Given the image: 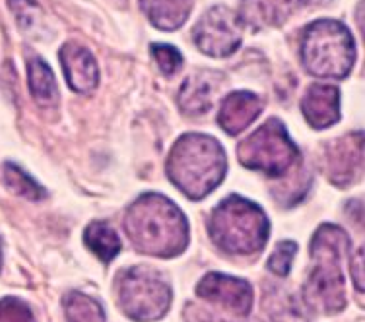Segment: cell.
Masks as SVG:
<instances>
[{
    "label": "cell",
    "instance_id": "3957f363",
    "mask_svg": "<svg viewBox=\"0 0 365 322\" xmlns=\"http://www.w3.org/2000/svg\"><path fill=\"white\" fill-rule=\"evenodd\" d=\"M350 241L340 227L324 224L317 229L311 243V274L305 284V301L319 313H338L346 305L342 256Z\"/></svg>",
    "mask_w": 365,
    "mask_h": 322
},
{
    "label": "cell",
    "instance_id": "44dd1931",
    "mask_svg": "<svg viewBox=\"0 0 365 322\" xmlns=\"http://www.w3.org/2000/svg\"><path fill=\"white\" fill-rule=\"evenodd\" d=\"M150 51H152L155 63H158V66L162 68V72L165 74V76H171V74H175V72L181 68L182 55L175 49V47H173V45L154 43V45L150 47Z\"/></svg>",
    "mask_w": 365,
    "mask_h": 322
},
{
    "label": "cell",
    "instance_id": "e0dca14e",
    "mask_svg": "<svg viewBox=\"0 0 365 322\" xmlns=\"http://www.w3.org/2000/svg\"><path fill=\"white\" fill-rule=\"evenodd\" d=\"M86 245L90 249L98 259H101L103 262H111L120 251V241L119 235L115 233L113 227H109L107 224H101V222H93V224L88 225V229L84 233Z\"/></svg>",
    "mask_w": 365,
    "mask_h": 322
},
{
    "label": "cell",
    "instance_id": "8fae6325",
    "mask_svg": "<svg viewBox=\"0 0 365 322\" xmlns=\"http://www.w3.org/2000/svg\"><path fill=\"white\" fill-rule=\"evenodd\" d=\"M63 72L68 82V88L78 93H90L98 88L99 71L98 63L90 51L76 43H66L58 53Z\"/></svg>",
    "mask_w": 365,
    "mask_h": 322
},
{
    "label": "cell",
    "instance_id": "9c48e42d",
    "mask_svg": "<svg viewBox=\"0 0 365 322\" xmlns=\"http://www.w3.org/2000/svg\"><path fill=\"white\" fill-rule=\"evenodd\" d=\"M197 295L208 301L218 303L239 316L247 315L253 305V289L245 280L220 272L206 274L197 286Z\"/></svg>",
    "mask_w": 365,
    "mask_h": 322
},
{
    "label": "cell",
    "instance_id": "2e32d148",
    "mask_svg": "<svg viewBox=\"0 0 365 322\" xmlns=\"http://www.w3.org/2000/svg\"><path fill=\"white\" fill-rule=\"evenodd\" d=\"M28 84L31 95L41 105H53L56 101V80L51 66L43 58H31L28 63Z\"/></svg>",
    "mask_w": 365,
    "mask_h": 322
},
{
    "label": "cell",
    "instance_id": "cb8c5ba5",
    "mask_svg": "<svg viewBox=\"0 0 365 322\" xmlns=\"http://www.w3.org/2000/svg\"><path fill=\"white\" fill-rule=\"evenodd\" d=\"M10 8H12V12H14L24 29L36 26V20L41 14L37 2H34V0H10Z\"/></svg>",
    "mask_w": 365,
    "mask_h": 322
},
{
    "label": "cell",
    "instance_id": "ba28073f",
    "mask_svg": "<svg viewBox=\"0 0 365 322\" xmlns=\"http://www.w3.org/2000/svg\"><path fill=\"white\" fill-rule=\"evenodd\" d=\"M195 43L204 55L230 56L243 41V18L227 6L206 10L192 29Z\"/></svg>",
    "mask_w": 365,
    "mask_h": 322
},
{
    "label": "cell",
    "instance_id": "83f0119b",
    "mask_svg": "<svg viewBox=\"0 0 365 322\" xmlns=\"http://www.w3.org/2000/svg\"><path fill=\"white\" fill-rule=\"evenodd\" d=\"M0 268H2V243H0Z\"/></svg>",
    "mask_w": 365,
    "mask_h": 322
},
{
    "label": "cell",
    "instance_id": "5bb4252c",
    "mask_svg": "<svg viewBox=\"0 0 365 322\" xmlns=\"http://www.w3.org/2000/svg\"><path fill=\"white\" fill-rule=\"evenodd\" d=\"M220 74L214 72H197L190 74L182 82L179 90V107L187 115H204L214 105V95L218 90V84L214 82Z\"/></svg>",
    "mask_w": 365,
    "mask_h": 322
},
{
    "label": "cell",
    "instance_id": "4fadbf2b",
    "mask_svg": "<svg viewBox=\"0 0 365 322\" xmlns=\"http://www.w3.org/2000/svg\"><path fill=\"white\" fill-rule=\"evenodd\" d=\"M262 111V99L251 91H233L222 103L218 123L224 128V133L235 134L243 133L251 125L259 113Z\"/></svg>",
    "mask_w": 365,
    "mask_h": 322
},
{
    "label": "cell",
    "instance_id": "7a4b0ae2",
    "mask_svg": "<svg viewBox=\"0 0 365 322\" xmlns=\"http://www.w3.org/2000/svg\"><path fill=\"white\" fill-rule=\"evenodd\" d=\"M227 157L220 142L206 134H185L171 150L168 175L177 189L200 200L224 181Z\"/></svg>",
    "mask_w": 365,
    "mask_h": 322
},
{
    "label": "cell",
    "instance_id": "52a82bcc",
    "mask_svg": "<svg viewBox=\"0 0 365 322\" xmlns=\"http://www.w3.org/2000/svg\"><path fill=\"white\" fill-rule=\"evenodd\" d=\"M297 155V147L289 140L284 123L278 119H268L259 126V130L239 144L241 165L270 177L284 175L294 165Z\"/></svg>",
    "mask_w": 365,
    "mask_h": 322
},
{
    "label": "cell",
    "instance_id": "d6986e66",
    "mask_svg": "<svg viewBox=\"0 0 365 322\" xmlns=\"http://www.w3.org/2000/svg\"><path fill=\"white\" fill-rule=\"evenodd\" d=\"M4 182H6L8 189L14 190L16 194L29 198V200H41L45 197V190H43L41 185L14 163L4 165Z\"/></svg>",
    "mask_w": 365,
    "mask_h": 322
},
{
    "label": "cell",
    "instance_id": "ffe728a7",
    "mask_svg": "<svg viewBox=\"0 0 365 322\" xmlns=\"http://www.w3.org/2000/svg\"><path fill=\"white\" fill-rule=\"evenodd\" d=\"M264 322H307L299 303L289 295L274 297L267 305Z\"/></svg>",
    "mask_w": 365,
    "mask_h": 322
},
{
    "label": "cell",
    "instance_id": "ac0fdd59",
    "mask_svg": "<svg viewBox=\"0 0 365 322\" xmlns=\"http://www.w3.org/2000/svg\"><path fill=\"white\" fill-rule=\"evenodd\" d=\"M64 313L68 322H106L101 305L78 291H72L64 297Z\"/></svg>",
    "mask_w": 365,
    "mask_h": 322
},
{
    "label": "cell",
    "instance_id": "4316f807",
    "mask_svg": "<svg viewBox=\"0 0 365 322\" xmlns=\"http://www.w3.org/2000/svg\"><path fill=\"white\" fill-rule=\"evenodd\" d=\"M327 2H330V0H299V4H303V6H323Z\"/></svg>",
    "mask_w": 365,
    "mask_h": 322
},
{
    "label": "cell",
    "instance_id": "5b68a950",
    "mask_svg": "<svg viewBox=\"0 0 365 322\" xmlns=\"http://www.w3.org/2000/svg\"><path fill=\"white\" fill-rule=\"evenodd\" d=\"M302 63L317 78H346L356 63V45L342 21L317 20L303 31Z\"/></svg>",
    "mask_w": 365,
    "mask_h": 322
},
{
    "label": "cell",
    "instance_id": "d4e9b609",
    "mask_svg": "<svg viewBox=\"0 0 365 322\" xmlns=\"http://www.w3.org/2000/svg\"><path fill=\"white\" fill-rule=\"evenodd\" d=\"M187 322H227L222 321L218 316L210 315L208 311H202V308L195 307V305H189L187 307Z\"/></svg>",
    "mask_w": 365,
    "mask_h": 322
},
{
    "label": "cell",
    "instance_id": "7c38bea8",
    "mask_svg": "<svg viewBox=\"0 0 365 322\" xmlns=\"http://www.w3.org/2000/svg\"><path fill=\"white\" fill-rule=\"evenodd\" d=\"M303 117L313 128H327L340 119V90L336 85L313 84L302 101Z\"/></svg>",
    "mask_w": 365,
    "mask_h": 322
},
{
    "label": "cell",
    "instance_id": "603a6c76",
    "mask_svg": "<svg viewBox=\"0 0 365 322\" xmlns=\"http://www.w3.org/2000/svg\"><path fill=\"white\" fill-rule=\"evenodd\" d=\"M295 252H297V245H295L294 241H280L276 245V249H274L272 256L268 259L270 272H274L276 276H288Z\"/></svg>",
    "mask_w": 365,
    "mask_h": 322
},
{
    "label": "cell",
    "instance_id": "484cf974",
    "mask_svg": "<svg viewBox=\"0 0 365 322\" xmlns=\"http://www.w3.org/2000/svg\"><path fill=\"white\" fill-rule=\"evenodd\" d=\"M351 274H354L356 287H358L359 291H364V251L361 249L351 259Z\"/></svg>",
    "mask_w": 365,
    "mask_h": 322
},
{
    "label": "cell",
    "instance_id": "30bf717a",
    "mask_svg": "<svg viewBox=\"0 0 365 322\" xmlns=\"http://www.w3.org/2000/svg\"><path fill=\"white\" fill-rule=\"evenodd\" d=\"M330 181L338 187H346L361 177L364 165V134L356 133L346 136L329 147L327 155Z\"/></svg>",
    "mask_w": 365,
    "mask_h": 322
},
{
    "label": "cell",
    "instance_id": "9a60e30c",
    "mask_svg": "<svg viewBox=\"0 0 365 322\" xmlns=\"http://www.w3.org/2000/svg\"><path fill=\"white\" fill-rule=\"evenodd\" d=\"M142 12L162 31H175L190 14V0H140Z\"/></svg>",
    "mask_w": 365,
    "mask_h": 322
},
{
    "label": "cell",
    "instance_id": "7402d4cb",
    "mask_svg": "<svg viewBox=\"0 0 365 322\" xmlns=\"http://www.w3.org/2000/svg\"><path fill=\"white\" fill-rule=\"evenodd\" d=\"M0 322H37L31 308L16 297L0 299Z\"/></svg>",
    "mask_w": 365,
    "mask_h": 322
},
{
    "label": "cell",
    "instance_id": "6da1fadb",
    "mask_svg": "<svg viewBox=\"0 0 365 322\" xmlns=\"http://www.w3.org/2000/svg\"><path fill=\"white\" fill-rule=\"evenodd\" d=\"M125 229L134 249L152 256H175L189 241V225L181 210L154 192L140 197L128 208Z\"/></svg>",
    "mask_w": 365,
    "mask_h": 322
},
{
    "label": "cell",
    "instance_id": "277c9868",
    "mask_svg": "<svg viewBox=\"0 0 365 322\" xmlns=\"http://www.w3.org/2000/svg\"><path fill=\"white\" fill-rule=\"evenodd\" d=\"M268 217L259 206L245 198H225L212 212L210 232L214 243L232 254H251L260 251L268 239Z\"/></svg>",
    "mask_w": 365,
    "mask_h": 322
},
{
    "label": "cell",
    "instance_id": "8992f818",
    "mask_svg": "<svg viewBox=\"0 0 365 322\" xmlns=\"http://www.w3.org/2000/svg\"><path fill=\"white\" fill-rule=\"evenodd\" d=\"M119 305L134 321H158L168 313L171 291L168 281L152 268H128L117 278Z\"/></svg>",
    "mask_w": 365,
    "mask_h": 322
}]
</instances>
